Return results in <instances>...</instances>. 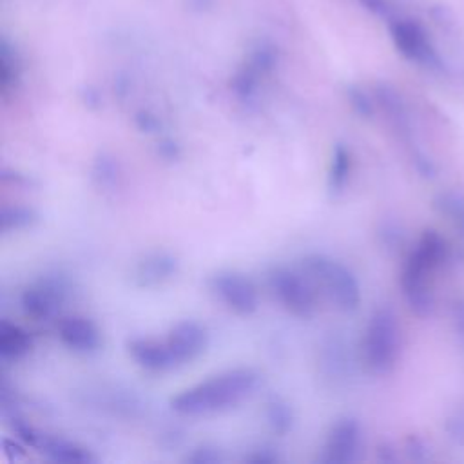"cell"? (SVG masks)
<instances>
[{
	"label": "cell",
	"instance_id": "obj_8",
	"mask_svg": "<svg viewBox=\"0 0 464 464\" xmlns=\"http://www.w3.org/2000/svg\"><path fill=\"white\" fill-rule=\"evenodd\" d=\"M66 298L68 286L62 278L47 276L24 290L21 296V307L28 318L35 321H49L61 312Z\"/></svg>",
	"mask_w": 464,
	"mask_h": 464
},
{
	"label": "cell",
	"instance_id": "obj_4",
	"mask_svg": "<svg viewBox=\"0 0 464 464\" xmlns=\"http://www.w3.org/2000/svg\"><path fill=\"white\" fill-rule=\"evenodd\" d=\"M269 286L278 303L294 318L309 319L318 311V286L305 270L276 267L269 274Z\"/></svg>",
	"mask_w": 464,
	"mask_h": 464
},
{
	"label": "cell",
	"instance_id": "obj_7",
	"mask_svg": "<svg viewBox=\"0 0 464 464\" xmlns=\"http://www.w3.org/2000/svg\"><path fill=\"white\" fill-rule=\"evenodd\" d=\"M432 272L434 269L421 261L414 253L409 254L401 270L399 283L402 296L418 318H430L435 309V298L428 281Z\"/></svg>",
	"mask_w": 464,
	"mask_h": 464
},
{
	"label": "cell",
	"instance_id": "obj_1",
	"mask_svg": "<svg viewBox=\"0 0 464 464\" xmlns=\"http://www.w3.org/2000/svg\"><path fill=\"white\" fill-rule=\"evenodd\" d=\"M261 377L254 369L238 367L212 376L170 399V409L182 418L223 414L249 401L260 388Z\"/></svg>",
	"mask_w": 464,
	"mask_h": 464
},
{
	"label": "cell",
	"instance_id": "obj_10",
	"mask_svg": "<svg viewBox=\"0 0 464 464\" xmlns=\"http://www.w3.org/2000/svg\"><path fill=\"white\" fill-rule=\"evenodd\" d=\"M165 343L177 365L184 367L207 352L211 337L202 323L195 319H182L169 330Z\"/></svg>",
	"mask_w": 464,
	"mask_h": 464
},
{
	"label": "cell",
	"instance_id": "obj_30",
	"mask_svg": "<svg viewBox=\"0 0 464 464\" xmlns=\"http://www.w3.org/2000/svg\"><path fill=\"white\" fill-rule=\"evenodd\" d=\"M406 453H409V457L412 460L423 462L430 457V448L427 446V443L421 437L410 435L409 439H406Z\"/></svg>",
	"mask_w": 464,
	"mask_h": 464
},
{
	"label": "cell",
	"instance_id": "obj_33",
	"mask_svg": "<svg viewBox=\"0 0 464 464\" xmlns=\"http://www.w3.org/2000/svg\"><path fill=\"white\" fill-rule=\"evenodd\" d=\"M245 460L249 462H256V464H272V462H278L279 460V455L274 448L270 446H261L258 450H254L251 455L245 457Z\"/></svg>",
	"mask_w": 464,
	"mask_h": 464
},
{
	"label": "cell",
	"instance_id": "obj_26",
	"mask_svg": "<svg viewBox=\"0 0 464 464\" xmlns=\"http://www.w3.org/2000/svg\"><path fill=\"white\" fill-rule=\"evenodd\" d=\"M346 98L348 104H351L352 111L360 116L363 120H372L377 111V104H376V96L367 93L365 89H361L360 86H351L346 89Z\"/></svg>",
	"mask_w": 464,
	"mask_h": 464
},
{
	"label": "cell",
	"instance_id": "obj_6",
	"mask_svg": "<svg viewBox=\"0 0 464 464\" xmlns=\"http://www.w3.org/2000/svg\"><path fill=\"white\" fill-rule=\"evenodd\" d=\"M209 290L236 316H253L260 309V294L254 281L238 270H220L207 281Z\"/></svg>",
	"mask_w": 464,
	"mask_h": 464
},
{
	"label": "cell",
	"instance_id": "obj_21",
	"mask_svg": "<svg viewBox=\"0 0 464 464\" xmlns=\"http://www.w3.org/2000/svg\"><path fill=\"white\" fill-rule=\"evenodd\" d=\"M265 77L260 75L253 66H249L247 62L236 71V75L232 77L230 80V89L235 93V96L242 102V104H253L258 98L260 93V86L261 80Z\"/></svg>",
	"mask_w": 464,
	"mask_h": 464
},
{
	"label": "cell",
	"instance_id": "obj_31",
	"mask_svg": "<svg viewBox=\"0 0 464 464\" xmlns=\"http://www.w3.org/2000/svg\"><path fill=\"white\" fill-rule=\"evenodd\" d=\"M360 3L365 6V10H369L376 17L388 19V21H392L395 17L394 4L390 3V0H360Z\"/></svg>",
	"mask_w": 464,
	"mask_h": 464
},
{
	"label": "cell",
	"instance_id": "obj_2",
	"mask_svg": "<svg viewBox=\"0 0 464 464\" xmlns=\"http://www.w3.org/2000/svg\"><path fill=\"white\" fill-rule=\"evenodd\" d=\"M303 270L339 312L352 314L360 309L361 285L351 267L325 254H311L303 260Z\"/></svg>",
	"mask_w": 464,
	"mask_h": 464
},
{
	"label": "cell",
	"instance_id": "obj_18",
	"mask_svg": "<svg viewBox=\"0 0 464 464\" xmlns=\"http://www.w3.org/2000/svg\"><path fill=\"white\" fill-rule=\"evenodd\" d=\"M352 172V154L343 144H336L332 149V158H330V167H328V178L327 186L328 191L337 196L344 191L348 180H351Z\"/></svg>",
	"mask_w": 464,
	"mask_h": 464
},
{
	"label": "cell",
	"instance_id": "obj_25",
	"mask_svg": "<svg viewBox=\"0 0 464 464\" xmlns=\"http://www.w3.org/2000/svg\"><path fill=\"white\" fill-rule=\"evenodd\" d=\"M249 66H253L260 75L269 77L276 66H278V49L272 44L260 42L249 54L245 61Z\"/></svg>",
	"mask_w": 464,
	"mask_h": 464
},
{
	"label": "cell",
	"instance_id": "obj_20",
	"mask_svg": "<svg viewBox=\"0 0 464 464\" xmlns=\"http://www.w3.org/2000/svg\"><path fill=\"white\" fill-rule=\"evenodd\" d=\"M21 71L22 66L17 49L6 38H3V42H0V87H3L4 96L19 84Z\"/></svg>",
	"mask_w": 464,
	"mask_h": 464
},
{
	"label": "cell",
	"instance_id": "obj_17",
	"mask_svg": "<svg viewBox=\"0 0 464 464\" xmlns=\"http://www.w3.org/2000/svg\"><path fill=\"white\" fill-rule=\"evenodd\" d=\"M265 421L274 435L285 437L288 432H293L296 421L293 404L279 395H272L265 402Z\"/></svg>",
	"mask_w": 464,
	"mask_h": 464
},
{
	"label": "cell",
	"instance_id": "obj_9",
	"mask_svg": "<svg viewBox=\"0 0 464 464\" xmlns=\"http://www.w3.org/2000/svg\"><path fill=\"white\" fill-rule=\"evenodd\" d=\"M361 446L363 430L360 421L356 418H341L332 425L319 460L327 464L356 462L361 453Z\"/></svg>",
	"mask_w": 464,
	"mask_h": 464
},
{
	"label": "cell",
	"instance_id": "obj_28",
	"mask_svg": "<svg viewBox=\"0 0 464 464\" xmlns=\"http://www.w3.org/2000/svg\"><path fill=\"white\" fill-rule=\"evenodd\" d=\"M379 236L383 245H386L388 249H397L404 240V232L395 221H386L379 230Z\"/></svg>",
	"mask_w": 464,
	"mask_h": 464
},
{
	"label": "cell",
	"instance_id": "obj_13",
	"mask_svg": "<svg viewBox=\"0 0 464 464\" xmlns=\"http://www.w3.org/2000/svg\"><path fill=\"white\" fill-rule=\"evenodd\" d=\"M128 354L137 367L149 374H165L178 369L165 339L160 341L154 337H135L128 341Z\"/></svg>",
	"mask_w": 464,
	"mask_h": 464
},
{
	"label": "cell",
	"instance_id": "obj_37",
	"mask_svg": "<svg viewBox=\"0 0 464 464\" xmlns=\"http://www.w3.org/2000/svg\"><path fill=\"white\" fill-rule=\"evenodd\" d=\"M377 453H379V455H377L379 460H383V462H395V460H397V453H395V450H394L392 446H388V444L381 446Z\"/></svg>",
	"mask_w": 464,
	"mask_h": 464
},
{
	"label": "cell",
	"instance_id": "obj_12",
	"mask_svg": "<svg viewBox=\"0 0 464 464\" xmlns=\"http://www.w3.org/2000/svg\"><path fill=\"white\" fill-rule=\"evenodd\" d=\"M180 260L177 256L167 251H154L135 265L133 281L140 288H156L177 278Z\"/></svg>",
	"mask_w": 464,
	"mask_h": 464
},
{
	"label": "cell",
	"instance_id": "obj_24",
	"mask_svg": "<svg viewBox=\"0 0 464 464\" xmlns=\"http://www.w3.org/2000/svg\"><path fill=\"white\" fill-rule=\"evenodd\" d=\"M93 182L100 189H112L119 182V163L114 162L112 156L100 154L93 163Z\"/></svg>",
	"mask_w": 464,
	"mask_h": 464
},
{
	"label": "cell",
	"instance_id": "obj_23",
	"mask_svg": "<svg viewBox=\"0 0 464 464\" xmlns=\"http://www.w3.org/2000/svg\"><path fill=\"white\" fill-rule=\"evenodd\" d=\"M412 253L418 258H421L427 265H430L432 269H437L446 260L448 247H446V242L443 240V236H439L435 230H427L425 235L419 238V242Z\"/></svg>",
	"mask_w": 464,
	"mask_h": 464
},
{
	"label": "cell",
	"instance_id": "obj_11",
	"mask_svg": "<svg viewBox=\"0 0 464 464\" xmlns=\"http://www.w3.org/2000/svg\"><path fill=\"white\" fill-rule=\"evenodd\" d=\"M374 96H376V104L377 109L385 114L386 122L390 124V128L395 131V135L412 149H416V142H414V124H412V114L409 105H406V100L402 98V95L397 91L395 86L388 84V82H379L374 89Z\"/></svg>",
	"mask_w": 464,
	"mask_h": 464
},
{
	"label": "cell",
	"instance_id": "obj_34",
	"mask_svg": "<svg viewBox=\"0 0 464 464\" xmlns=\"http://www.w3.org/2000/svg\"><path fill=\"white\" fill-rule=\"evenodd\" d=\"M446 432L455 443H464V414H455L446 421Z\"/></svg>",
	"mask_w": 464,
	"mask_h": 464
},
{
	"label": "cell",
	"instance_id": "obj_22",
	"mask_svg": "<svg viewBox=\"0 0 464 464\" xmlns=\"http://www.w3.org/2000/svg\"><path fill=\"white\" fill-rule=\"evenodd\" d=\"M40 221V214L28 205H6L0 212V227L3 232H19L33 228Z\"/></svg>",
	"mask_w": 464,
	"mask_h": 464
},
{
	"label": "cell",
	"instance_id": "obj_36",
	"mask_svg": "<svg viewBox=\"0 0 464 464\" xmlns=\"http://www.w3.org/2000/svg\"><path fill=\"white\" fill-rule=\"evenodd\" d=\"M453 325L455 332H459V336H464V300L455 302L453 305Z\"/></svg>",
	"mask_w": 464,
	"mask_h": 464
},
{
	"label": "cell",
	"instance_id": "obj_19",
	"mask_svg": "<svg viewBox=\"0 0 464 464\" xmlns=\"http://www.w3.org/2000/svg\"><path fill=\"white\" fill-rule=\"evenodd\" d=\"M432 207L444 216L460 235L464 236V193L460 191H441L434 196Z\"/></svg>",
	"mask_w": 464,
	"mask_h": 464
},
{
	"label": "cell",
	"instance_id": "obj_29",
	"mask_svg": "<svg viewBox=\"0 0 464 464\" xmlns=\"http://www.w3.org/2000/svg\"><path fill=\"white\" fill-rule=\"evenodd\" d=\"M412 163L416 167V170L421 174L423 178H435L437 174V167L435 163L430 160V156L427 153H423L419 147L412 149Z\"/></svg>",
	"mask_w": 464,
	"mask_h": 464
},
{
	"label": "cell",
	"instance_id": "obj_15",
	"mask_svg": "<svg viewBox=\"0 0 464 464\" xmlns=\"http://www.w3.org/2000/svg\"><path fill=\"white\" fill-rule=\"evenodd\" d=\"M42 455H46L53 462H68V464H91L96 462V457L79 443H73L66 437L47 435L38 432L35 446Z\"/></svg>",
	"mask_w": 464,
	"mask_h": 464
},
{
	"label": "cell",
	"instance_id": "obj_32",
	"mask_svg": "<svg viewBox=\"0 0 464 464\" xmlns=\"http://www.w3.org/2000/svg\"><path fill=\"white\" fill-rule=\"evenodd\" d=\"M135 124L142 133H158L162 129V124L158 120V116L149 112V111H140L135 116Z\"/></svg>",
	"mask_w": 464,
	"mask_h": 464
},
{
	"label": "cell",
	"instance_id": "obj_3",
	"mask_svg": "<svg viewBox=\"0 0 464 464\" xmlns=\"http://www.w3.org/2000/svg\"><path fill=\"white\" fill-rule=\"evenodd\" d=\"M401 352V327L392 307H377L365 328L363 360L367 369L376 376L390 374Z\"/></svg>",
	"mask_w": 464,
	"mask_h": 464
},
{
	"label": "cell",
	"instance_id": "obj_14",
	"mask_svg": "<svg viewBox=\"0 0 464 464\" xmlns=\"http://www.w3.org/2000/svg\"><path fill=\"white\" fill-rule=\"evenodd\" d=\"M56 334L62 344L77 354H93L100 351L102 334L98 327L87 318L70 316L61 319L56 327Z\"/></svg>",
	"mask_w": 464,
	"mask_h": 464
},
{
	"label": "cell",
	"instance_id": "obj_16",
	"mask_svg": "<svg viewBox=\"0 0 464 464\" xmlns=\"http://www.w3.org/2000/svg\"><path fill=\"white\" fill-rule=\"evenodd\" d=\"M35 339L24 327L3 321L0 323V358L4 361H21L31 354Z\"/></svg>",
	"mask_w": 464,
	"mask_h": 464
},
{
	"label": "cell",
	"instance_id": "obj_27",
	"mask_svg": "<svg viewBox=\"0 0 464 464\" xmlns=\"http://www.w3.org/2000/svg\"><path fill=\"white\" fill-rule=\"evenodd\" d=\"M184 460L191 462V464H220L225 460V455L220 446L203 443V444L196 446L191 453H187Z\"/></svg>",
	"mask_w": 464,
	"mask_h": 464
},
{
	"label": "cell",
	"instance_id": "obj_35",
	"mask_svg": "<svg viewBox=\"0 0 464 464\" xmlns=\"http://www.w3.org/2000/svg\"><path fill=\"white\" fill-rule=\"evenodd\" d=\"M158 154L163 158V160H169V162H177L180 156H182V149L180 145L170 140V138H165L158 144Z\"/></svg>",
	"mask_w": 464,
	"mask_h": 464
},
{
	"label": "cell",
	"instance_id": "obj_5",
	"mask_svg": "<svg viewBox=\"0 0 464 464\" xmlns=\"http://www.w3.org/2000/svg\"><path fill=\"white\" fill-rule=\"evenodd\" d=\"M390 37L395 49L406 58L425 70L443 73L444 62L432 44L427 29L414 19L394 17L390 21Z\"/></svg>",
	"mask_w": 464,
	"mask_h": 464
}]
</instances>
